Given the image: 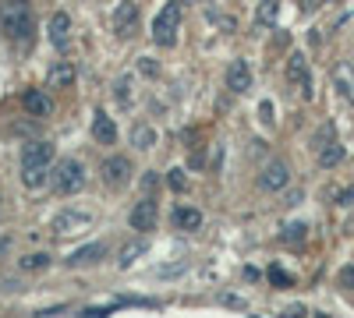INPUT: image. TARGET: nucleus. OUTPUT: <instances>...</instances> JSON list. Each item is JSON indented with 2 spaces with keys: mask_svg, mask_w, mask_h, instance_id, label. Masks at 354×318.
Segmentation results:
<instances>
[{
  "mask_svg": "<svg viewBox=\"0 0 354 318\" xmlns=\"http://www.w3.org/2000/svg\"><path fill=\"white\" fill-rule=\"evenodd\" d=\"M50 181H53V191L57 195H78L88 181V173H85V163L82 159H61L53 166L50 173Z\"/></svg>",
  "mask_w": 354,
  "mask_h": 318,
  "instance_id": "nucleus-1",
  "label": "nucleus"
},
{
  "mask_svg": "<svg viewBox=\"0 0 354 318\" xmlns=\"http://www.w3.org/2000/svg\"><path fill=\"white\" fill-rule=\"evenodd\" d=\"M177 25H181V4L167 0L160 8V14L153 18V43L156 46H174L177 43Z\"/></svg>",
  "mask_w": 354,
  "mask_h": 318,
  "instance_id": "nucleus-2",
  "label": "nucleus"
},
{
  "mask_svg": "<svg viewBox=\"0 0 354 318\" xmlns=\"http://www.w3.org/2000/svg\"><path fill=\"white\" fill-rule=\"evenodd\" d=\"M0 28H4V36L21 43L36 32V18L28 8H0Z\"/></svg>",
  "mask_w": 354,
  "mask_h": 318,
  "instance_id": "nucleus-3",
  "label": "nucleus"
},
{
  "mask_svg": "<svg viewBox=\"0 0 354 318\" xmlns=\"http://www.w3.org/2000/svg\"><path fill=\"white\" fill-rule=\"evenodd\" d=\"M93 219L96 216L88 212V209H61V212L53 216V234L57 237H78L82 230L93 226Z\"/></svg>",
  "mask_w": 354,
  "mask_h": 318,
  "instance_id": "nucleus-4",
  "label": "nucleus"
},
{
  "mask_svg": "<svg viewBox=\"0 0 354 318\" xmlns=\"http://www.w3.org/2000/svg\"><path fill=\"white\" fill-rule=\"evenodd\" d=\"M100 173H103V184H106V188L121 191V188H128V184H131L135 166H131V159H128V156H106V159H103V166H100Z\"/></svg>",
  "mask_w": 354,
  "mask_h": 318,
  "instance_id": "nucleus-5",
  "label": "nucleus"
},
{
  "mask_svg": "<svg viewBox=\"0 0 354 318\" xmlns=\"http://www.w3.org/2000/svg\"><path fill=\"white\" fill-rule=\"evenodd\" d=\"M290 184V166H287V159H270L262 166V173H259V188L262 191H283Z\"/></svg>",
  "mask_w": 354,
  "mask_h": 318,
  "instance_id": "nucleus-6",
  "label": "nucleus"
},
{
  "mask_svg": "<svg viewBox=\"0 0 354 318\" xmlns=\"http://www.w3.org/2000/svg\"><path fill=\"white\" fill-rule=\"evenodd\" d=\"M156 219H160L156 198H153V195H142V201L131 209V230H138V234H149V230H156Z\"/></svg>",
  "mask_w": 354,
  "mask_h": 318,
  "instance_id": "nucleus-7",
  "label": "nucleus"
},
{
  "mask_svg": "<svg viewBox=\"0 0 354 318\" xmlns=\"http://www.w3.org/2000/svg\"><path fill=\"white\" fill-rule=\"evenodd\" d=\"M287 81H290V85H301V96L312 99V74H308L305 53H290V57H287Z\"/></svg>",
  "mask_w": 354,
  "mask_h": 318,
  "instance_id": "nucleus-8",
  "label": "nucleus"
},
{
  "mask_svg": "<svg viewBox=\"0 0 354 318\" xmlns=\"http://www.w3.org/2000/svg\"><path fill=\"white\" fill-rule=\"evenodd\" d=\"M135 25H138V0H121L113 11V32L117 36H135Z\"/></svg>",
  "mask_w": 354,
  "mask_h": 318,
  "instance_id": "nucleus-9",
  "label": "nucleus"
},
{
  "mask_svg": "<svg viewBox=\"0 0 354 318\" xmlns=\"http://www.w3.org/2000/svg\"><path fill=\"white\" fill-rule=\"evenodd\" d=\"M227 89L234 96H245L252 89V68H248V61H230V68H227Z\"/></svg>",
  "mask_w": 354,
  "mask_h": 318,
  "instance_id": "nucleus-10",
  "label": "nucleus"
},
{
  "mask_svg": "<svg viewBox=\"0 0 354 318\" xmlns=\"http://www.w3.org/2000/svg\"><path fill=\"white\" fill-rule=\"evenodd\" d=\"M46 32H50V43H53L57 50H64V46L71 43V14H64V11L50 14V21H46Z\"/></svg>",
  "mask_w": 354,
  "mask_h": 318,
  "instance_id": "nucleus-11",
  "label": "nucleus"
},
{
  "mask_svg": "<svg viewBox=\"0 0 354 318\" xmlns=\"http://www.w3.org/2000/svg\"><path fill=\"white\" fill-rule=\"evenodd\" d=\"M53 146L50 141H25L21 146V166H50Z\"/></svg>",
  "mask_w": 354,
  "mask_h": 318,
  "instance_id": "nucleus-12",
  "label": "nucleus"
},
{
  "mask_svg": "<svg viewBox=\"0 0 354 318\" xmlns=\"http://www.w3.org/2000/svg\"><path fill=\"white\" fill-rule=\"evenodd\" d=\"M333 89L344 96V99H351L354 103V64H347V61H340L337 68H333Z\"/></svg>",
  "mask_w": 354,
  "mask_h": 318,
  "instance_id": "nucleus-13",
  "label": "nucleus"
},
{
  "mask_svg": "<svg viewBox=\"0 0 354 318\" xmlns=\"http://www.w3.org/2000/svg\"><path fill=\"white\" fill-rule=\"evenodd\" d=\"M21 106L32 113V117H50V113H53V99L46 92H39V89H28L21 96Z\"/></svg>",
  "mask_w": 354,
  "mask_h": 318,
  "instance_id": "nucleus-14",
  "label": "nucleus"
},
{
  "mask_svg": "<svg viewBox=\"0 0 354 318\" xmlns=\"http://www.w3.org/2000/svg\"><path fill=\"white\" fill-rule=\"evenodd\" d=\"M103 255H106V244H103V241H93V244L78 248V251L68 258V266H71V269H78V266H96Z\"/></svg>",
  "mask_w": 354,
  "mask_h": 318,
  "instance_id": "nucleus-15",
  "label": "nucleus"
},
{
  "mask_svg": "<svg viewBox=\"0 0 354 318\" xmlns=\"http://www.w3.org/2000/svg\"><path fill=\"white\" fill-rule=\"evenodd\" d=\"M46 85L50 89H71L75 85V64L71 61H57L50 68V74H46Z\"/></svg>",
  "mask_w": 354,
  "mask_h": 318,
  "instance_id": "nucleus-16",
  "label": "nucleus"
},
{
  "mask_svg": "<svg viewBox=\"0 0 354 318\" xmlns=\"http://www.w3.org/2000/svg\"><path fill=\"white\" fill-rule=\"evenodd\" d=\"M344 156H347V152H344L340 141H337V138H326V141L319 146V156H315V159H319V166H322V170H333V166H340V163H344Z\"/></svg>",
  "mask_w": 354,
  "mask_h": 318,
  "instance_id": "nucleus-17",
  "label": "nucleus"
},
{
  "mask_svg": "<svg viewBox=\"0 0 354 318\" xmlns=\"http://www.w3.org/2000/svg\"><path fill=\"white\" fill-rule=\"evenodd\" d=\"M93 138L100 141V146H117V124L106 117L103 110L93 117Z\"/></svg>",
  "mask_w": 354,
  "mask_h": 318,
  "instance_id": "nucleus-18",
  "label": "nucleus"
},
{
  "mask_svg": "<svg viewBox=\"0 0 354 318\" xmlns=\"http://www.w3.org/2000/svg\"><path fill=\"white\" fill-rule=\"evenodd\" d=\"M145 251H149V241H142V237L138 241H128L121 251H117V269H131Z\"/></svg>",
  "mask_w": 354,
  "mask_h": 318,
  "instance_id": "nucleus-19",
  "label": "nucleus"
},
{
  "mask_svg": "<svg viewBox=\"0 0 354 318\" xmlns=\"http://www.w3.org/2000/svg\"><path fill=\"white\" fill-rule=\"evenodd\" d=\"M174 226H177V230H188V234H195V230H202V212H198V209H188V206L174 209Z\"/></svg>",
  "mask_w": 354,
  "mask_h": 318,
  "instance_id": "nucleus-20",
  "label": "nucleus"
},
{
  "mask_svg": "<svg viewBox=\"0 0 354 318\" xmlns=\"http://www.w3.org/2000/svg\"><path fill=\"white\" fill-rule=\"evenodd\" d=\"M156 138H160V135H156L153 124H135V128H131V146L142 149V152H145V149H156Z\"/></svg>",
  "mask_w": 354,
  "mask_h": 318,
  "instance_id": "nucleus-21",
  "label": "nucleus"
},
{
  "mask_svg": "<svg viewBox=\"0 0 354 318\" xmlns=\"http://www.w3.org/2000/svg\"><path fill=\"white\" fill-rule=\"evenodd\" d=\"M113 99L121 106H131L135 103V74H121L113 81Z\"/></svg>",
  "mask_w": 354,
  "mask_h": 318,
  "instance_id": "nucleus-22",
  "label": "nucleus"
},
{
  "mask_svg": "<svg viewBox=\"0 0 354 318\" xmlns=\"http://www.w3.org/2000/svg\"><path fill=\"white\" fill-rule=\"evenodd\" d=\"M46 181H50V170H46V166H21V184H25V188L39 191Z\"/></svg>",
  "mask_w": 354,
  "mask_h": 318,
  "instance_id": "nucleus-23",
  "label": "nucleus"
},
{
  "mask_svg": "<svg viewBox=\"0 0 354 318\" xmlns=\"http://www.w3.org/2000/svg\"><path fill=\"white\" fill-rule=\"evenodd\" d=\"M46 266H50V255H43V251L18 258V269H21V272H39V269H46Z\"/></svg>",
  "mask_w": 354,
  "mask_h": 318,
  "instance_id": "nucleus-24",
  "label": "nucleus"
},
{
  "mask_svg": "<svg viewBox=\"0 0 354 318\" xmlns=\"http://www.w3.org/2000/svg\"><path fill=\"white\" fill-rule=\"evenodd\" d=\"M277 14H280V0H262L259 11H255V21H259V25H273Z\"/></svg>",
  "mask_w": 354,
  "mask_h": 318,
  "instance_id": "nucleus-25",
  "label": "nucleus"
},
{
  "mask_svg": "<svg viewBox=\"0 0 354 318\" xmlns=\"http://www.w3.org/2000/svg\"><path fill=\"white\" fill-rule=\"evenodd\" d=\"M305 230H308L305 223H290V226H283L280 237H283L287 244H301V241H305Z\"/></svg>",
  "mask_w": 354,
  "mask_h": 318,
  "instance_id": "nucleus-26",
  "label": "nucleus"
},
{
  "mask_svg": "<svg viewBox=\"0 0 354 318\" xmlns=\"http://www.w3.org/2000/svg\"><path fill=\"white\" fill-rule=\"evenodd\" d=\"M266 276H270V283H273V286H280V290H283V286H294V279H290L280 266H270V272H266Z\"/></svg>",
  "mask_w": 354,
  "mask_h": 318,
  "instance_id": "nucleus-27",
  "label": "nucleus"
},
{
  "mask_svg": "<svg viewBox=\"0 0 354 318\" xmlns=\"http://www.w3.org/2000/svg\"><path fill=\"white\" fill-rule=\"evenodd\" d=\"M138 74H145V78H156V74H160V64L153 61V57H138Z\"/></svg>",
  "mask_w": 354,
  "mask_h": 318,
  "instance_id": "nucleus-28",
  "label": "nucleus"
},
{
  "mask_svg": "<svg viewBox=\"0 0 354 318\" xmlns=\"http://www.w3.org/2000/svg\"><path fill=\"white\" fill-rule=\"evenodd\" d=\"M167 184H170L174 191H185V188H188V181H185L181 170H170V173H167Z\"/></svg>",
  "mask_w": 354,
  "mask_h": 318,
  "instance_id": "nucleus-29",
  "label": "nucleus"
},
{
  "mask_svg": "<svg viewBox=\"0 0 354 318\" xmlns=\"http://www.w3.org/2000/svg\"><path fill=\"white\" fill-rule=\"evenodd\" d=\"M337 206H340V209H351V206H354V188L337 191Z\"/></svg>",
  "mask_w": 354,
  "mask_h": 318,
  "instance_id": "nucleus-30",
  "label": "nucleus"
},
{
  "mask_svg": "<svg viewBox=\"0 0 354 318\" xmlns=\"http://www.w3.org/2000/svg\"><path fill=\"white\" fill-rule=\"evenodd\" d=\"M216 18V25L223 28V32H234V28H238V21H234V18H223V14H213Z\"/></svg>",
  "mask_w": 354,
  "mask_h": 318,
  "instance_id": "nucleus-31",
  "label": "nucleus"
},
{
  "mask_svg": "<svg viewBox=\"0 0 354 318\" xmlns=\"http://www.w3.org/2000/svg\"><path fill=\"white\" fill-rule=\"evenodd\" d=\"M156 188V173L153 170H145V177H142V191H153Z\"/></svg>",
  "mask_w": 354,
  "mask_h": 318,
  "instance_id": "nucleus-32",
  "label": "nucleus"
},
{
  "mask_svg": "<svg viewBox=\"0 0 354 318\" xmlns=\"http://www.w3.org/2000/svg\"><path fill=\"white\" fill-rule=\"evenodd\" d=\"M220 301H223V304H230V308H245V301H241V297H234V294H223Z\"/></svg>",
  "mask_w": 354,
  "mask_h": 318,
  "instance_id": "nucleus-33",
  "label": "nucleus"
},
{
  "mask_svg": "<svg viewBox=\"0 0 354 318\" xmlns=\"http://www.w3.org/2000/svg\"><path fill=\"white\" fill-rule=\"evenodd\" d=\"M340 283H344V286H351V290H354V269H344V272H340Z\"/></svg>",
  "mask_w": 354,
  "mask_h": 318,
  "instance_id": "nucleus-34",
  "label": "nucleus"
},
{
  "mask_svg": "<svg viewBox=\"0 0 354 318\" xmlns=\"http://www.w3.org/2000/svg\"><path fill=\"white\" fill-rule=\"evenodd\" d=\"M0 8H28V0H0Z\"/></svg>",
  "mask_w": 354,
  "mask_h": 318,
  "instance_id": "nucleus-35",
  "label": "nucleus"
},
{
  "mask_svg": "<svg viewBox=\"0 0 354 318\" xmlns=\"http://www.w3.org/2000/svg\"><path fill=\"white\" fill-rule=\"evenodd\" d=\"M262 121H266V124L273 121V106H270V103H262Z\"/></svg>",
  "mask_w": 354,
  "mask_h": 318,
  "instance_id": "nucleus-36",
  "label": "nucleus"
}]
</instances>
